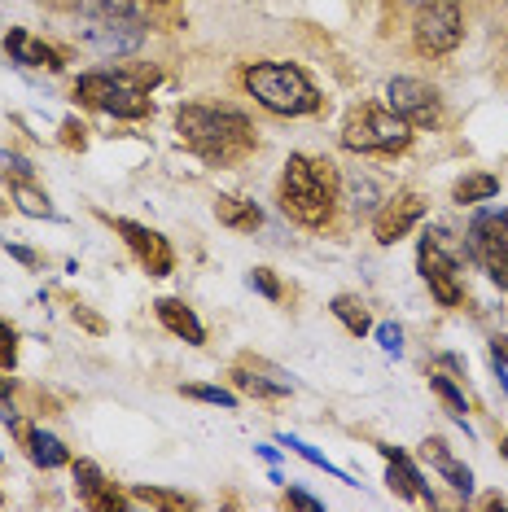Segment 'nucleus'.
Returning <instances> with one entry per match:
<instances>
[{
    "instance_id": "obj_16",
    "label": "nucleus",
    "mask_w": 508,
    "mask_h": 512,
    "mask_svg": "<svg viewBox=\"0 0 508 512\" xmlns=\"http://www.w3.org/2000/svg\"><path fill=\"white\" fill-rule=\"evenodd\" d=\"M421 456L430 460V469L443 477V482L452 486V491H460V495H469V491H473V473L452 456V451H447V442H443V438H425V442H421Z\"/></svg>"
},
{
    "instance_id": "obj_24",
    "label": "nucleus",
    "mask_w": 508,
    "mask_h": 512,
    "mask_svg": "<svg viewBox=\"0 0 508 512\" xmlns=\"http://www.w3.org/2000/svg\"><path fill=\"white\" fill-rule=\"evenodd\" d=\"M430 390H434V394H438V399H443V403H447V412H452V416H456V421H460V425H465V412H469V407H465V394H460V390L452 386V377H443V372H438V368H434V372H430ZM465 429H469V425H465Z\"/></svg>"
},
{
    "instance_id": "obj_1",
    "label": "nucleus",
    "mask_w": 508,
    "mask_h": 512,
    "mask_svg": "<svg viewBox=\"0 0 508 512\" xmlns=\"http://www.w3.org/2000/svg\"><path fill=\"white\" fill-rule=\"evenodd\" d=\"M176 132L211 167H233L254 149V123L228 106H180Z\"/></svg>"
},
{
    "instance_id": "obj_23",
    "label": "nucleus",
    "mask_w": 508,
    "mask_h": 512,
    "mask_svg": "<svg viewBox=\"0 0 508 512\" xmlns=\"http://www.w3.org/2000/svg\"><path fill=\"white\" fill-rule=\"evenodd\" d=\"M495 193H500V180H495V176H487V171H482V176H465V180H460L456 189H452V197H456L460 206H473V202H491Z\"/></svg>"
},
{
    "instance_id": "obj_15",
    "label": "nucleus",
    "mask_w": 508,
    "mask_h": 512,
    "mask_svg": "<svg viewBox=\"0 0 508 512\" xmlns=\"http://www.w3.org/2000/svg\"><path fill=\"white\" fill-rule=\"evenodd\" d=\"M381 456H386V482H390V491H395L399 499H430V504H434L425 477L417 473V464L403 456L399 447H381Z\"/></svg>"
},
{
    "instance_id": "obj_18",
    "label": "nucleus",
    "mask_w": 508,
    "mask_h": 512,
    "mask_svg": "<svg viewBox=\"0 0 508 512\" xmlns=\"http://www.w3.org/2000/svg\"><path fill=\"white\" fill-rule=\"evenodd\" d=\"M154 311H158V320H163V329H171L176 337H184L189 346H202V342H206L202 320L193 316V311L184 307L180 298H158V302H154Z\"/></svg>"
},
{
    "instance_id": "obj_21",
    "label": "nucleus",
    "mask_w": 508,
    "mask_h": 512,
    "mask_svg": "<svg viewBox=\"0 0 508 512\" xmlns=\"http://www.w3.org/2000/svg\"><path fill=\"white\" fill-rule=\"evenodd\" d=\"M333 316L342 320V329L346 333H355V337H364L368 329H373V320H368V307H364V298H355V294H338L333 298Z\"/></svg>"
},
{
    "instance_id": "obj_35",
    "label": "nucleus",
    "mask_w": 508,
    "mask_h": 512,
    "mask_svg": "<svg viewBox=\"0 0 508 512\" xmlns=\"http://www.w3.org/2000/svg\"><path fill=\"white\" fill-rule=\"evenodd\" d=\"M75 320L84 324V329H92V333H101V329H106V324H101L97 316H92V311H84V307H75Z\"/></svg>"
},
{
    "instance_id": "obj_2",
    "label": "nucleus",
    "mask_w": 508,
    "mask_h": 512,
    "mask_svg": "<svg viewBox=\"0 0 508 512\" xmlns=\"http://www.w3.org/2000/svg\"><path fill=\"white\" fill-rule=\"evenodd\" d=\"M338 202V167L329 158L290 154L281 171V211L303 228H325Z\"/></svg>"
},
{
    "instance_id": "obj_6",
    "label": "nucleus",
    "mask_w": 508,
    "mask_h": 512,
    "mask_svg": "<svg viewBox=\"0 0 508 512\" xmlns=\"http://www.w3.org/2000/svg\"><path fill=\"white\" fill-rule=\"evenodd\" d=\"M75 97L101 114H114V119H149L154 114V101H149L145 84H136L132 75H114V71L79 75Z\"/></svg>"
},
{
    "instance_id": "obj_32",
    "label": "nucleus",
    "mask_w": 508,
    "mask_h": 512,
    "mask_svg": "<svg viewBox=\"0 0 508 512\" xmlns=\"http://www.w3.org/2000/svg\"><path fill=\"white\" fill-rule=\"evenodd\" d=\"M285 504H290V508H307V512H325V504H320V499H311L307 491H294V486L285 491Z\"/></svg>"
},
{
    "instance_id": "obj_37",
    "label": "nucleus",
    "mask_w": 508,
    "mask_h": 512,
    "mask_svg": "<svg viewBox=\"0 0 508 512\" xmlns=\"http://www.w3.org/2000/svg\"><path fill=\"white\" fill-rule=\"evenodd\" d=\"M0 504H5V495H0Z\"/></svg>"
},
{
    "instance_id": "obj_36",
    "label": "nucleus",
    "mask_w": 508,
    "mask_h": 512,
    "mask_svg": "<svg viewBox=\"0 0 508 512\" xmlns=\"http://www.w3.org/2000/svg\"><path fill=\"white\" fill-rule=\"evenodd\" d=\"M500 451H504V460H508V434H504V442H500Z\"/></svg>"
},
{
    "instance_id": "obj_28",
    "label": "nucleus",
    "mask_w": 508,
    "mask_h": 512,
    "mask_svg": "<svg viewBox=\"0 0 508 512\" xmlns=\"http://www.w3.org/2000/svg\"><path fill=\"white\" fill-rule=\"evenodd\" d=\"M14 364H18V333H14V324L0 320V368L14 372Z\"/></svg>"
},
{
    "instance_id": "obj_4",
    "label": "nucleus",
    "mask_w": 508,
    "mask_h": 512,
    "mask_svg": "<svg viewBox=\"0 0 508 512\" xmlns=\"http://www.w3.org/2000/svg\"><path fill=\"white\" fill-rule=\"evenodd\" d=\"M88 22L79 27V40L88 49L106 53V57H123V53H136L145 40V18L132 14L119 0H88L84 5Z\"/></svg>"
},
{
    "instance_id": "obj_25",
    "label": "nucleus",
    "mask_w": 508,
    "mask_h": 512,
    "mask_svg": "<svg viewBox=\"0 0 508 512\" xmlns=\"http://www.w3.org/2000/svg\"><path fill=\"white\" fill-rule=\"evenodd\" d=\"M132 508H193V499L171 495V491H132Z\"/></svg>"
},
{
    "instance_id": "obj_22",
    "label": "nucleus",
    "mask_w": 508,
    "mask_h": 512,
    "mask_svg": "<svg viewBox=\"0 0 508 512\" xmlns=\"http://www.w3.org/2000/svg\"><path fill=\"white\" fill-rule=\"evenodd\" d=\"M9 193H14V202H18L22 215H31V219H53L49 193H40L31 180H14V184H9Z\"/></svg>"
},
{
    "instance_id": "obj_17",
    "label": "nucleus",
    "mask_w": 508,
    "mask_h": 512,
    "mask_svg": "<svg viewBox=\"0 0 508 512\" xmlns=\"http://www.w3.org/2000/svg\"><path fill=\"white\" fill-rule=\"evenodd\" d=\"M9 429H18L22 447H27V456L36 460L40 469H62V464H71V451L62 447V438L44 434V429H31V425H22V421H14Z\"/></svg>"
},
{
    "instance_id": "obj_26",
    "label": "nucleus",
    "mask_w": 508,
    "mask_h": 512,
    "mask_svg": "<svg viewBox=\"0 0 508 512\" xmlns=\"http://www.w3.org/2000/svg\"><path fill=\"white\" fill-rule=\"evenodd\" d=\"M281 442H285V447H290V451H298V456H303L307 464H316V469H325V473H333V477H342V482H346V473L338 469V464H329V460H325V456H320V451H316V447H307V442H303V438H298V434H285Z\"/></svg>"
},
{
    "instance_id": "obj_31",
    "label": "nucleus",
    "mask_w": 508,
    "mask_h": 512,
    "mask_svg": "<svg viewBox=\"0 0 508 512\" xmlns=\"http://www.w3.org/2000/svg\"><path fill=\"white\" fill-rule=\"evenodd\" d=\"M0 421L14 425L18 421V407H14V381L0 377Z\"/></svg>"
},
{
    "instance_id": "obj_27",
    "label": "nucleus",
    "mask_w": 508,
    "mask_h": 512,
    "mask_svg": "<svg viewBox=\"0 0 508 512\" xmlns=\"http://www.w3.org/2000/svg\"><path fill=\"white\" fill-rule=\"evenodd\" d=\"M184 399H202V403H215V407H237V394L224 390V386H184Z\"/></svg>"
},
{
    "instance_id": "obj_12",
    "label": "nucleus",
    "mask_w": 508,
    "mask_h": 512,
    "mask_svg": "<svg viewBox=\"0 0 508 512\" xmlns=\"http://www.w3.org/2000/svg\"><path fill=\"white\" fill-rule=\"evenodd\" d=\"M114 232L127 241V250L141 259V267L149 276H171V267H176V254H171L167 237L145 224H132V219H114Z\"/></svg>"
},
{
    "instance_id": "obj_34",
    "label": "nucleus",
    "mask_w": 508,
    "mask_h": 512,
    "mask_svg": "<svg viewBox=\"0 0 508 512\" xmlns=\"http://www.w3.org/2000/svg\"><path fill=\"white\" fill-rule=\"evenodd\" d=\"M9 250V259H18L22 267H40V254L36 250H27V246H5Z\"/></svg>"
},
{
    "instance_id": "obj_29",
    "label": "nucleus",
    "mask_w": 508,
    "mask_h": 512,
    "mask_svg": "<svg viewBox=\"0 0 508 512\" xmlns=\"http://www.w3.org/2000/svg\"><path fill=\"white\" fill-rule=\"evenodd\" d=\"M246 281H250V289H259V294L268 298V302H281V281H276V276L268 272V267H254V272L246 276Z\"/></svg>"
},
{
    "instance_id": "obj_8",
    "label": "nucleus",
    "mask_w": 508,
    "mask_h": 512,
    "mask_svg": "<svg viewBox=\"0 0 508 512\" xmlns=\"http://www.w3.org/2000/svg\"><path fill=\"white\" fill-rule=\"evenodd\" d=\"M417 49L430 57L452 53L460 36H465V14H460V0H421L417 5Z\"/></svg>"
},
{
    "instance_id": "obj_3",
    "label": "nucleus",
    "mask_w": 508,
    "mask_h": 512,
    "mask_svg": "<svg viewBox=\"0 0 508 512\" xmlns=\"http://www.w3.org/2000/svg\"><path fill=\"white\" fill-rule=\"evenodd\" d=\"M246 88L263 110L298 119V114H316L320 110V92L307 79L303 66L294 62H254L246 66Z\"/></svg>"
},
{
    "instance_id": "obj_10",
    "label": "nucleus",
    "mask_w": 508,
    "mask_h": 512,
    "mask_svg": "<svg viewBox=\"0 0 508 512\" xmlns=\"http://www.w3.org/2000/svg\"><path fill=\"white\" fill-rule=\"evenodd\" d=\"M417 267L430 285V294L438 298V307H460L465 302V285H460V259L443 246V232H425L421 250H417Z\"/></svg>"
},
{
    "instance_id": "obj_19",
    "label": "nucleus",
    "mask_w": 508,
    "mask_h": 512,
    "mask_svg": "<svg viewBox=\"0 0 508 512\" xmlns=\"http://www.w3.org/2000/svg\"><path fill=\"white\" fill-rule=\"evenodd\" d=\"M5 53H9V62H18V66H49V71H57V53L49 49L44 40H36L31 31H22V27H14L5 36Z\"/></svg>"
},
{
    "instance_id": "obj_33",
    "label": "nucleus",
    "mask_w": 508,
    "mask_h": 512,
    "mask_svg": "<svg viewBox=\"0 0 508 512\" xmlns=\"http://www.w3.org/2000/svg\"><path fill=\"white\" fill-rule=\"evenodd\" d=\"M62 132H66V136H62V141H66V145H71V149H75V145H79V149H84V123H79V119H66V123H62Z\"/></svg>"
},
{
    "instance_id": "obj_14",
    "label": "nucleus",
    "mask_w": 508,
    "mask_h": 512,
    "mask_svg": "<svg viewBox=\"0 0 508 512\" xmlns=\"http://www.w3.org/2000/svg\"><path fill=\"white\" fill-rule=\"evenodd\" d=\"M233 381H237V390L254 394V399H285V394L294 390V381L285 377L281 368L263 364V359H241L233 368Z\"/></svg>"
},
{
    "instance_id": "obj_5",
    "label": "nucleus",
    "mask_w": 508,
    "mask_h": 512,
    "mask_svg": "<svg viewBox=\"0 0 508 512\" xmlns=\"http://www.w3.org/2000/svg\"><path fill=\"white\" fill-rule=\"evenodd\" d=\"M342 145L351 154H403L412 145V127L399 119L390 106H355L342 123Z\"/></svg>"
},
{
    "instance_id": "obj_11",
    "label": "nucleus",
    "mask_w": 508,
    "mask_h": 512,
    "mask_svg": "<svg viewBox=\"0 0 508 512\" xmlns=\"http://www.w3.org/2000/svg\"><path fill=\"white\" fill-rule=\"evenodd\" d=\"M425 211H430V202H425L421 193H395V197H386V206L377 211L373 219V237H377V246H395V241H403L412 228L425 219Z\"/></svg>"
},
{
    "instance_id": "obj_9",
    "label": "nucleus",
    "mask_w": 508,
    "mask_h": 512,
    "mask_svg": "<svg viewBox=\"0 0 508 512\" xmlns=\"http://www.w3.org/2000/svg\"><path fill=\"white\" fill-rule=\"evenodd\" d=\"M386 106L399 114L412 132H434L443 123V101H438V88L425 84V79L399 75L386 84Z\"/></svg>"
},
{
    "instance_id": "obj_30",
    "label": "nucleus",
    "mask_w": 508,
    "mask_h": 512,
    "mask_svg": "<svg viewBox=\"0 0 508 512\" xmlns=\"http://www.w3.org/2000/svg\"><path fill=\"white\" fill-rule=\"evenodd\" d=\"M377 342H381V351L386 355H403V329L399 324H377Z\"/></svg>"
},
{
    "instance_id": "obj_20",
    "label": "nucleus",
    "mask_w": 508,
    "mask_h": 512,
    "mask_svg": "<svg viewBox=\"0 0 508 512\" xmlns=\"http://www.w3.org/2000/svg\"><path fill=\"white\" fill-rule=\"evenodd\" d=\"M215 215H219V224L224 228H237V232H254L263 224V211L254 202H246V197H219Z\"/></svg>"
},
{
    "instance_id": "obj_13",
    "label": "nucleus",
    "mask_w": 508,
    "mask_h": 512,
    "mask_svg": "<svg viewBox=\"0 0 508 512\" xmlns=\"http://www.w3.org/2000/svg\"><path fill=\"white\" fill-rule=\"evenodd\" d=\"M71 469H75V491H79V499H84L88 508H97V512L132 508V499H123L119 491H114V482H106V473H101L92 460H71Z\"/></svg>"
},
{
    "instance_id": "obj_7",
    "label": "nucleus",
    "mask_w": 508,
    "mask_h": 512,
    "mask_svg": "<svg viewBox=\"0 0 508 512\" xmlns=\"http://www.w3.org/2000/svg\"><path fill=\"white\" fill-rule=\"evenodd\" d=\"M469 259L508 289V211H482L469 224Z\"/></svg>"
}]
</instances>
